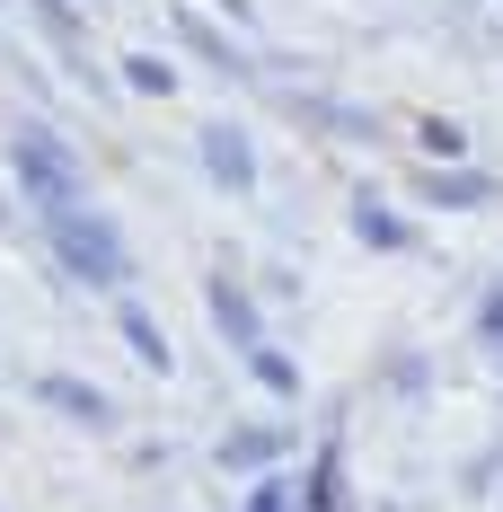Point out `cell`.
Instances as JSON below:
<instances>
[{
	"instance_id": "obj_1",
	"label": "cell",
	"mask_w": 503,
	"mask_h": 512,
	"mask_svg": "<svg viewBox=\"0 0 503 512\" xmlns=\"http://www.w3.org/2000/svg\"><path fill=\"white\" fill-rule=\"evenodd\" d=\"M45 239H53V256H62L71 283H89V292H124V283H133V239H124L98 204L45 212Z\"/></svg>"
},
{
	"instance_id": "obj_2",
	"label": "cell",
	"mask_w": 503,
	"mask_h": 512,
	"mask_svg": "<svg viewBox=\"0 0 503 512\" xmlns=\"http://www.w3.org/2000/svg\"><path fill=\"white\" fill-rule=\"evenodd\" d=\"M9 177H18L45 212L80 204V151H71L53 124H18V133H9Z\"/></svg>"
},
{
	"instance_id": "obj_3",
	"label": "cell",
	"mask_w": 503,
	"mask_h": 512,
	"mask_svg": "<svg viewBox=\"0 0 503 512\" xmlns=\"http://www.w3.org/2000/svg\"><path fill=\"white\" fill-rule=\"evenodd\" d=\"M27 389H36V407L71 415V424H89V433H115V424H124V407L106 398L98 380H80V371H36Z\"/></svg>"
},
{
	"instance_id": "obj_4",
	"label": "cell",
	"mask_w": 503,
	"mask_h": 512,
	"mask_svg": "<svg viewBox=\"0 0 503 512\" xmlns=\"http://www.w3.org/2000/svg\"><path fill=\"white\" fill-rule=\"evenodd\" d=\"M195 151H203V177H212L221 195H256V142H248V124H230V115L203 124Z\"/></svg>"
},
{
	"instance_id": "obj_5",
	"label": "cell",
	"mask_w": 503,
	"mask_h": 512,
	"mask_svg": "<svg viewBox=\"0 0 503 512\" xmlns=\"http://www.w3.org/2000/svg\"><path fill=\"white\" fill-rule=\"evenodd\" d=\"M203 318H212V336H221V345H239V354L265 345V318H256V301L239 292V283H203Z\"/></svg>"
},
{
	"instance_id": "obj_6",
	"label": "cell",
	"mask_w": 503,
	"mask_h": 512,
	"mask_svg": "<svg viewBox=\"0 0 503 512\" xmlns=\"http://www.w3.org/2000/svg\"><path fill=\"white\" fill-rule=\"evenodd\" d=\"M415 195L433 212H477V204H495V168H424Z\"/></svg>"
},
{
	"instance_id": "obj_7",
	"label": "cell",
	"mask_w": 503,
	"mask_h": 512,
	"mask_svg": "<svg viewBox=\"0 0 503 512\" xmlns=\"http://www.w3.org/2000/svg\"><path fill=\"white\" fill-rule=\"evenodd\" d=\"M177 45H186V53H203V62L221 71V80H256V62H248L239 45H230V36H221V27H212L203 9H177Z\"/></svg>"
},
{
	"instance_id": "obj_8",
	"label": "cell",
	"mask_w": 503,
	"mask_h": 512,
	"mask_svg": "<svg viewBox=\"0 0 503 512\" xmlns=\"http://www.w3.org/2000/svg\"><path fill=\"white\" fill-rule=\"evenodd\" d=\"M283 460H292L283 424H239L230 442H212V468H283Z\"/></svg>"
},
{
	"instance_id": "obj_9",
	"label": "cell",
	"mask_w": 503,
	"mask_h": 512,
	"mask_svg": "<svg viewBox=\"0 0 503 512\" xmlns=\"http://www.w3.org/2000/svg\"><path fill=\"white\" fill-rule=\"evenodd\" d=\"M115 327H124V345L142 354V371H177V345H168V327H159L142 301H124V309H115Z\"/></svg>"
},
{
	"instance_id": "obj_10",
	"label": "cell",
	"mask_w": 503,
	"mask_h": 512,
	"mask_svg": "<svg viewBox=\"0 0 503 512\" xmlns=\"http://www.w3.org/2000/svg\"><path fill=\"white\" fill-rule=\"evenodd\" d=\"M353 239L362 248H380V256H398V248H415V230H406L389 204H371V195H353Z\"/></svg>"
},
{
	"instance_id": "obj_11",
	"label": "cell",
	"mask_w": 503,
	"mask_h": 512,
	"mask_svg": "<svg viewBox=\"0 0 503 512\" xmlns=\"http://www.w3.org/2000/svg\"><path fill=\"white\" fill-rule=\"evenodd\" d=\"M248 380L265 389V398H301V362L283 354V345H256V354H248Z\"/></svg>"
},
{
	"instance_id": "obj_12",
	"label": "cell",
	"mask_w": 503,
	"mask_h": 512,
	"mask_svg": "<svg viewBox=\"0 0 503 512\" xmlns=\"http://www.w3.org/2000/svg\"><path fill=\"white\" fill-rule=\"evenodd\" d=\"M301 512H353V504H345V477H336V442H327V451H318V468H309Z\"/></svg>"
},
{
	"instance_id": "obj_13",
	"label": "cell",
	"mask_w": 503,
	"mask_h": 512,
	"mask_svg": "<svg viewBox=\"0 0 503 512\" xmlns=\"http://www.w3.org/2000/svg\"><path fill=\"white\" fill-rule=\"evenodd\" d=\"M124 89H142V98H177V71H168L159 53H133V62H124Z\"/></svg>"
},
{
	"instance_id": "obj_14",
	"label": "cell",
	"mask_w": 503,
	"mask_h": 512,
	"mask_svg": "<svg viewBox=\"0 0 503 512\" xmlns=\"http://www.w3.org/2000/svg\"><path fill=\"white\" fill-rule=\"evenodd\" d=\"M248 512H301V486H292V477H256V486H248Z\"/></svg>"
},
{
	"instance_id": "obj_15",
	"label": "cell",
	"mask_w": 503,
	"mask_h": 512,
	"mask_svg": "<svg viewBox=\"0 0 503 512\" xmlns=\"http://www.w3.org/2000/svg\"><path fill=\"white\" fill-rule=\"evenodd\" d=\"M36 18H45V36H62V45L80 53V18H71V0H36Z\"/></svg>"
},
{
	"instance_id": "obj_16",
	"label": "cell",
	"mask_w": 503,
	"mask_h": 512,
	"mask_svg": "<svg viewBox=\"0 0 503 512\" xmlns=\"http://www.w3.org/2000/svg\"><path fill=\"white\" fill-rule=\"evenodd\" d=\"M459 142H468V133H459V124H442V115H433V124H424V151H442V159H459Z\"/></svg>"
},
{
	"instance_id": "obj_17",
	"label": "cell",
	"mask_w": 503,
	"mask_h": 512,
	"mask_svg": "<svg viewBox=\"0 0 503 512\" xmlns=\"http://www.w3.org/2000/svg\"><path fill=\"white\" fill-rule=\"evenodd\" d=\"M477 327H486V345H503V292H495L486 309H477Z\"/></svg>"
},
{
	"instance_id": "obj_18",
	"label": "cell",
	"mask_w": 503,
	"mask_h": 512,
	"mask_svg": "<svg viewBox=\"0 0 503 512\" xmlns=\"http://www.w3.org/2000/svg\"><path fill=\"white\" fill-rule=\"evenodd\" d=\"M212 9H221V18H248V0H212Z\"/></svg>"
}]
</instances>
